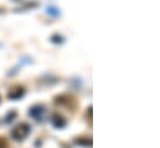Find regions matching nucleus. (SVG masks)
<instances>
[{"instance_id": "0eeeda50", "label": "nucleus", "mask_w": 160, "mask_h": 148, "mask_svg": "<svg viewBox=\"0 0 160 148\" xmlns=\"http://www.w3.org/2000/svg\"><path fill=\"white\" fill-rule=\"evenodd\" d=\"M75 143L78 145V146H82V147H92V138H88L86 136H80L77 138H75Z\"/></svg>"}, {"instance_id": "9d476101", "label": "nucleus", "mask_w": 160, "mask_h": 148, "mask_svg": "<svg viewBox=\"0 0 160 148\" xmlns=\"http://www.w3.org/2000/svg\"><path fill=\"white\" fill-rule=\"evenodd\" d=\"M0 148H9V140L4 136H0Z\"/></svg>"}, {"instance_id": "7ed1b4c3", "label": "nucleus", "mask_w": 160, "mask_h": 148, "mask_svg": "<svg viewBox=\"0 0 160 148\" xmlns=\"http://www.w3.org/2000/svg\"><path fill=\"white\" fill-rule=\"evenodd\" d=\"M26 93V88L25 86L22 85H15L12 87H10L8 90V98L9 100H12V101H16V100H20L25 96Z\"/></svg>"}, {"instance_id": "423d86ee", "label": "nucleus", "mask_w": 160, "mask_h": 148, "mask_svg": "<svg viewBox=\"0 0 160 148\" xmlns=\"http://www.w3.org/2000/svg\"><path fill=\"white\" fill-rule=\"evenodd\" d=\"M46 13H47V15H50L52 18H60L62 15L61 9L58 6H56V5H52V4L46 6Z\"/></svg>"}, {"instance_id": "f8f14e48", "label": "nucleus", "mask_w": 160, "mask_h": 148, "mask_svg": "<svg viewBox=\"0 0 160 148\" xmlns=\"http://www.w3.org/2000/svg\"><path fill=\"white\" fill-rule=\"evenodd\" d=\"M0 103H1V97H0Z\"/></svg>"}, {"instance_id": "39448f33", "label": "nucleus", "mask_w": 160, "mask_h": 148, "mask_svg": "<svg viewBox=\"0 0 160 148\" xmlns=\"http://www.w3.org/2000/svg\"><path fill=\"white\" fill-rule=\"evenodd\" d=\"M55 105H60V106H65L71 108V105H76V100L70 96V95H60L55 97Z\"/></svg>"}, {"instance_id": "1a4fd4ad", "label": "nucleus", "mask_w": 160, "mask_h": 148, "mask_svg": "<svg viewBox=\"0 0 160 148\" xmlns=\"http://www.w3.org/2000/svg\"><path fill=\"white\" fill-rule=\"evenodd\" d=\"M50 41L52 44H56V45H62L66 41V37L63 35H61V34H58V33H55L52 36L50 37Z\"/></svg>"}, {"instance_id": "f03ea898", "label": "nucleus", "mask_w": 160, "mask_h": 148, "mask_svg": "<svg viewBox=\"0 0 160 148\" xmlns=\"http://www.w3.org/2000/svg\"><path fill=\"white\" fill-rule=\"evenodd\" d=\"M46 113H47V107H46V105H43V103H35V105H32V106L29 108V111H28V114H29L31 118L36 119L38 122H42V121L45 119Z\"/></svg>"}, {"instance_id": "20e7f679", "label": "nucleus", "mask_w": 160, "mask_h": 148, "mask_svg": "<svg viewBox=\"0 0 160 148\" xmlns=\"http://www.w3.org/2000/svg\"><path fill=\"white\" fill-rule=\"evenodd\" d=\"M50 122H51V124H52L55 128H57V130H62V128H65V127L67 126V119H66V117H65L63 114L58 113V112H53V113L50 116Z\"/></svg>"}, {"instance_id": "f257e3e1", "label": "nucleus", "mask_w": 160, "mask_h": 148, "mask_svg": "<svg viewBox=\"0 0 160 148\" xmlns=\"http://www.w3.org/2000/svg\"><path fill=\"white\" fill-rule=\"evenodd\" d=\"M31 133V126L28 122H20L19 124H16L12 130H11V138L16 142H22L24 140H26Z\"/></svg>"}, {"instance_id": "9b49d317", "label": "nucleus", "mask_w": 160, "mask_h": 148, "mask_svg": "<svg viewBox=\"0 0 160 148\" xmlns=\"http://www.w3.org/2000/svg\"><path fill=\"white\" fill-rule=\"evenodd\" d=\"M1 47H4V45H2V42L0 41V49H1Z\"/></svg>"}, {"instance_id": "6e6552de", "label": "nucleus", "mask_w": 160, "mask_h": 148, "mask_svg": "<svg viewBox=\"0 0 160 148\" xmlns=\"http://www.w3.org/2000/svg\"><path fill=\"white\" fill-rule=\"evenodd\" d=\"M16 117H18V112L15 111V110H11V111H9L5 114V117H4V123L10 124V123H12V122L16 119Z\"/></svg>"}]
</instances>
